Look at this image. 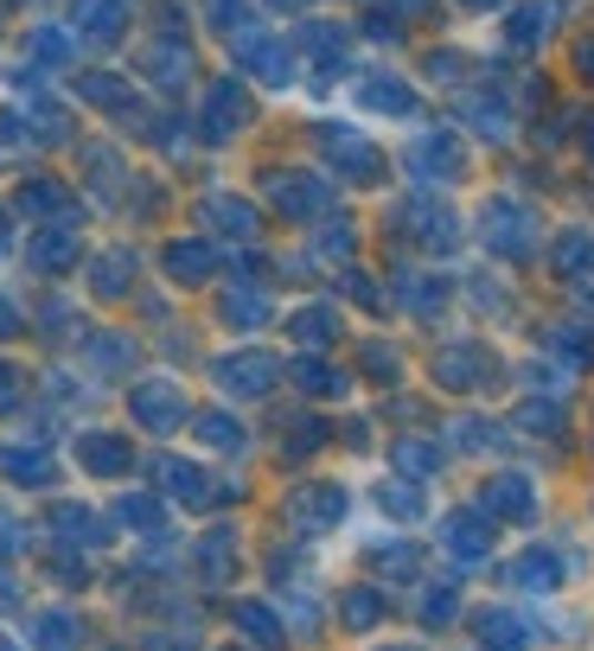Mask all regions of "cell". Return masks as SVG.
Listing matches in <instances>:
<instances>
[{
	"label": "cell",
	"mask_w": 594,
	"mask_h": 651,
	"mask_svg": "<svg viewBox=\"0 0 594 651\" xmlns=\"http://www.w3.org/2000/svg\"><path fill=\"white\" fill-rule=\"evenodd\" d=\"M524 588H556V562H550V556H524Z\"/></svg>",
	"instance_id": "obj_3"
},
{
	"label": "cell",
	"mask_w": 594,
	"mask_h": 651,
	"mask_svg": "<svg viewBox=\"0 0 594 651\" xmlns=\"http://www.w3.org/2000/svg\"><path fill=\"white\" fill-rule=\"evenodd\" d=\"M371 109H415V96L403 90V83H371V96H364Z\"/></svg>",
	"instance_id": "obj_2"
},
{
	"label": "cell",
	"mask_w": 594,
	"mask_h": 651,
	"mask_svg": "<svg viewBox=\"0 0 594 651\" xmlns=\"http://www.w3.org/2000/svg\"><path fill=\"white\" fill-rule=\"evenodd\" d=\"M517 639H524V632H517L512 613H486V645L492 651H517Z\"/></svg>",
	"instance_id": "obj_1"
},
{
	"label": "cell",
	"mask_w": 594,
	"mask_h": 651,
	"mask_svg": "<svg viewBox=\"0 0 594 651\" xmlns=\"http://www.w3.org/2000/svg\"><path fill=\"white\" fill-rule=\"evenodd\" d=\"M582 64H588V78H594V45H588V52H582Z\"/></svg>",
	"instance_id": "obj_5"
},
{
	"label": "cell",
	"mask_w": 594,
	"mask_h": 651,
	"mask_svg": "<svg viewBox=\"0 0 594 651\" xmlns=\"http://www.w3.org/2000/svg\"><path fill=\"white\" fill-rule=\"evenodd\" d=\"M492 505H499V511H517V505H524V486H499V492H492Z\"/></svg>",
	"instance_id": "obj_4"
}]
</instances>
